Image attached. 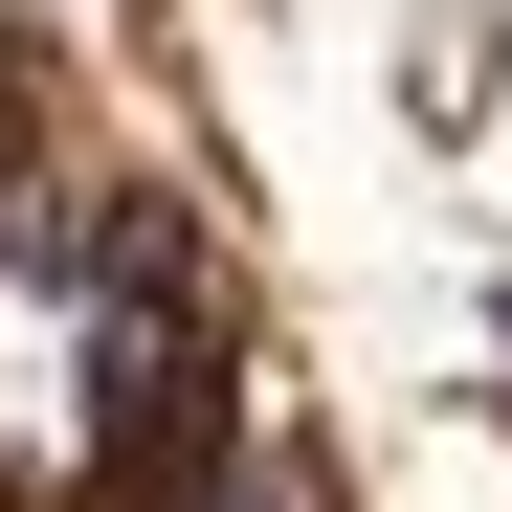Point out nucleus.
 I'll list each match as a JSON object with an SVG mask.
<instances>
[{
  "mask_svg": "<svg viewBox=\"0 0 512 512\" xmlns=\"http://www.w3.org/2000/svg\"><path fill=\"white\" fill-rule=\"evenodd\" d=\"M223 512H268V490H223Z\"/></svg>",
  "mask_w": 512,
  "mask_h": 512,
  "instance_id": "obj_1",
  "label": "nucleus"
}]
</instances>
